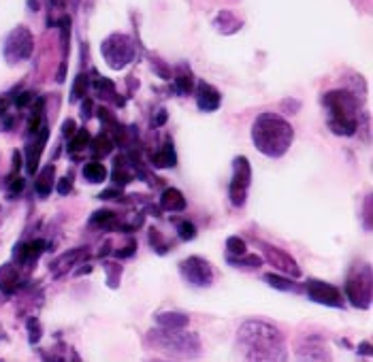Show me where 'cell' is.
I'll return each instance as SVG.
<instances>
[{"label":"cell","mask_w":373,"mask_h":362,"mask_svg":"<svg viewBox=\"0 0 373 362\" xmlns=\"http://www.w3.org/2000/svg\"><path fill=\"white\" fill-rule=\"evenodd\" d=\"M265 281L271 285V288H277V290H284V292H296L299 288H296V283L292 281V279H286V277H279V275H275V273H267L265 275Z\"/></svg>","instance_id":"484cf974"},{"label":"cell","mask_w":373,"mask_h":362,"mask_svg":"<svg viewBox=\"0 0 373 362\" xmlns=\"http://www.w3.org/2000/svg\"><path fill=\"white\" fill-rule=\"evenodd\" d=\"M28 7H33L30 11H39V3H35V0H28Z\"/></svg>","instance_id":"74e56055"},{"label":"cell","mask_w":373,"mask_h":362,"mask_svg":"<svg viewBox=\"0 0 373 362\" xmlns=\"http://www.w3.org/2000/svg\"><path fill=\"white\" fill-rule=\"evenodd\" d=\"M54 175H56V166L54 164H48L39 175H37V181H35V192L45 198L50 196V192L54 190Z\"/></svg>","instance_id":"e0dca14e"},{"label":"cell","mask_w":373,"mask_h":362,"mask_svg":"<svg viewBox=\"0 0 373 362\" xmlns=\"http://www.w3.org/2000/svg\"><path fill=\"white\" fill-rule=\"evenodd\" d=\"M262 249H265V258L269 260V264H273L277 271H282V273H286V275H290V277H294V279L301 275L299 264H296L294 258H290L284 249L273 247V245H262Z\"/></svg>","instance_id":"8fae6325"},{"label":"cell","mask_w":373,"mask_h":362,"mask_svg":"<svg viewBox=\"0 0 373 362\" xmlns=\"http://www.w3.org/2000/svg\"><path fill=\"white\" fill-rule=\"evenodd\" d=\"M252 183V166L245 156L233 160V179L228 186V198L235 207H243L247 200V188Z\"/></svg>","instance_id":"ba28073f"},{"label":"cell","mask_w":373,"mask_h":362,"mask_svg":"<svg viewBox=\"0 0 373 362\" xmlns=\"http://www.w3.org/2000/svg\"><path fill=\"white\" fill-rule=\"evenodd\" d=\"M175 88H177L179 94H190V90H192V73L177 75L175 77Z\"/></svg>","instance_id":"f546056e"},{"label":"cell","mask_w":373,"mask_h":362,"mask_svg":"<svg viewBox=\"0 0 373 362\" xmlns=\"http://www.w3.org/2000/svg\"><path fill=\"white\" fill-rule=\"evenodd\" d=\"M86 256V249H73V251H67L65 256H60L54 264H52V271H56V275H60L62 271H67L69 266H73L79 258Z\"/></svg>","instance_id":"603a6c76"},{"label":"cell","mask_w":373,"mask_h":362,"mask_svg":"<svg viewBox=\"0 0 373 362\" xmlns=\"http://www.w3.org/2000/svg\"><path fill=\"white\" fill-rule=\"evenodd\" d=\"M90 141H92V137H90L88 130H75V137H73L71 143H69V152L77 158L84 149L90 147Z\"/></svg>","instance_id":"d4e9b609"},{"label":"cell","mask_w":373,"mask_h":362,"mask_svg":"<svg viewBox=\"0 0 373 362\" xmlns=\"http://www.w3.org/2000/svg\"><path fill=\"white\" fill-rule=\"evenodd\" d=\"M90 109H92V103H90V101H86V103H84V111H82V115H84V118H90V115H92V113H90Z\"/></svg>","instance_id":"8d00e7d4"},{"label":"cell","mask_w":373,"mask_h":362,"mask_svg":"<svg viewBox=\"0 0 373 362\" xmlns=\"http://www.w3.org/2000/svg\"><path fill=\"white\" fill-rule=\"evenodd\" d=\"M33 98H35V96H33V92H24V94H22V96L16 101V105H18L20 109H24V107H28V105L33 103Z\"/></svg>","instance_id":"e575fe53"},{"label":"cell","mask_w":373,"mask_h":362,"mask_svg":"<svg viewBox=\"0 0 373 362\" xmlns=\"http://www.w3.org/2000/svg\"><path fill=\"white\" fill-rule=\"evenodd\" d=\"M241 26H243V24H241L230 11H220V13L216 16V20H213V28H216L220 35H224V37L239 33Z\"/></svg>","instance_id":"2e32d148"},{"label":"cell","mask_w":373,"mask_h":362,"mask_svg":"<svg viewBox=\"0 0 373 362\" xmlns=\"http://www.w3.org/2000/svg\"><path fill=\"white\" fill-rule=\"evenodd\" d=\"M252 141L254 147L267 158H282L292 141L294 130L279 113H260L252 124Z\"/></svg>","instance_id":"7a4b0ae2"},{"label":"cell","mask_w":373,"mask_h":362,"mask_svg":"<svg viewBox=\"0 0 373 362\" xmlns=\"http://www.w3.org/2000/svg\"><path fill=\"white\" fill-rule=\"evenodd\" d=\"M326 122L330 132L339 137H352L360 124V101L347 90H333L322 96Z\"/></svg>","instance_id":"3957f363"},{"label":"cell","mask_w":373,"mask_h":362,"mask_svg":"<svg viewBox=\"0 0 373 362\" xmlns=\"http://www.w3.org/2000/svg\"><path fill=\"white\" fill-rule=\"evenodd\" d=\"M43 251H45V241L37 239V241H30V243H20L13 251V258L24 266H33Z\"/></svg>","instance_id":"5bb4252c"},{"label":"cell","mask_w":373,"mask_h":362,"mask_svg":"<svg viewBox=\"0 0 373 362\" xmlns=\"http://www.w3.org/2000/svg\"><path fill=\"white\" fill-rule=\"evenodd\" d=\"M75 126H77V124H75V120H67V122H65L62 132H65V135H75Z\"/></svg>","instance_id":"d590c367"},{"label":"cell","mask_w":373,"mask_h":362,"mask_svg":"<svg viewBox=\"0 0 373 362\" xmlns=\"http://www.w3.org/2000/svg\"><path fill=\"white\" fill-rule=\"evenodd\" d=\"M177 234H179L182 241H192L196 237V228L190 222H179L177 224Z\"/></svg>","instance_id":"4dcf8cb0"},{"label":"cell","mask_w":373,"mask_h":362,"mask_svg":"<svg viewBox=\"0 0 373 362\" xmlns=\"http://www.w3.org/2000/svg\"><path fill=\"white\" fill-rule=\"evenodd\" d=\"M152 164H154L156 169H171V166L177 164L175 147H173L171 141H167V143L162 145V149H158V152L152 156Z\"/></svg>","instance_id":"d6986e66"},{"label":"cell","mask_w":373,"mask_h":362,"mask_svg":"<svg viewBox=\"0 0 373 362\" xmlns=\"http://www.w3.org/2000/svg\"><path fill=\"white\" fill-rule=\"evenodd\" d=\"M220 105H222L220 92L211 84L199 81V86H196V107L205 113H211V111H218Z\"/></svg>","instance_id":"7c38bea8"},{"label":"cell","mask_w":373,"mask_h":362,"mask_svg":"<svg viewBox=\"0 0 373 362\" xmlns=\"http://www.w3.org/2000/svg\"><path fill=\"white\" fill-rule=\"evenodd\" d=\"M226 247H228V254L230 256H243L247 249H245V241L239 239V237H228L226 239Z\"/></svg>","instance_id":"f1b7e54d"},{"label":"cell","mask_w":373,"mask_h":362,"mask_svg":"<svg viewBox=\"0 0 373 362\" xmlns=\"http://www.w3.org/2000/svg\"><path fill=\"white\" fill-rule=\"evenodd\" d=\"M33 137H35V141H33V143L28 145V149H26V169H28L30 175L37 173V164H39V160H41V154H43V149H45V143H48V139H50V128L43 124L41 130H39L37 135H33Z\"/></svg>","instance_id":"4fadbf2b"},{"label":"cell","mask_w":373,"mask_h":362,"mask_svg":"<svg viewBox=\"0 0 373 362\" xmlns=\"http://www.w3.org/2000/svg\"><path fill=\"white\" fill-rule=\"evenodd\" d=\"M179 273L188 283L199 285V288H207V285L213 283V268L201 256H190V258L182 260L179 262Z\"/></svg>","instance_id":"9c48e42d"},{"label":"cell","mask_w":373,"mask_h":362,"mask_svg":"<svg viewBox=\"0 0 373 362\" xmlns=\"http://www.w3.org/2000/svg\"><path fill=\"white\" fill-rule=\"evenodd\" d=\"M160 207H162L165 211L177 213V211H184V209H186V198H184V194H182L179 190L169 188V190H165L162 196H160Z\"/></svg>","instance_id":"ac0fdd59"},{"label":"cell","mask_w":373,"mask_h":362,"mask_svg":"<svg viewBox=\"0 0 373 362\" xmlns=\"http://www.w3.org/2000/svg\"><path fill=\"white\" fill-rule=\"evenodd\" d=\"M305 292L309 296V300L318 302V305H326V307H343V294L337 285H330L326 281L320 279H309L305 285Z\"/></svg>","instance_id":"30bf717a"},{"label":"cell","mask_w":373,"mask_h":362,"mask_svg":"<svg viewBox=\"0 0 373 362\" xmlns=\"http://www.w3.org/2000/svg\"><path fill=\"white\" fill-rule=\"evenodd\" d=\"M73 188V179L71 177H62L60 181H58V186H56V190H58V194H69V190Z\"/></svg>","instance_id":"836d02e7"},{"label":"cell","mask_w":373,"mask_h":362,"mask_svg":"<svg viewBox=\"0 0 373 362\" xmlns=\"http://www.w3.org/2000/svg\"><path fill=\"white\" fill-rule=\"evenodd\" d=\"M82 173H84V177H86V181H90V183H103L105 179H107V169H105V164H101V162H88L84 169H82Z\"/></svg>","instance_id":"44dd1931"},{"label":"cell","mask_w":373,"mask_h":362,"mask_svg":"<svg viewBox=\"0 0 373 362\" xmlns=\"http://www.w3.org/2000/svg\"><path fill=\"white\" fill-rule=\"evenodd\" d=\"M345 296L358 309H367L371 305V268L369 264H356L345 281Z\"/></svg>","instance_id":"8992f818"},{"label":"cell","mask_w":373,"mask_h":362,"mask_svg":"<svg viewBox=\"0 0 373 362\" xmlns=\"http://www.w3.org/2000/svg\"><path fill=\"white\" fill-rule=\"evenodd\" d=\"M90 226L94 228H101V230H111L118 226V217L113 211H96L92 217H90Z\"/></svg>","instance_id":"7402d4cb"},{"label":"cell","mask_w":373,"mask_h":362,"mask_svg":"<svg viewBox=\"0 0 373 362\" xmlns=\"http://www.w3.org/2000/svg\"><path fill=\"white\" fill-rule=\"evenodd\" d=\"M299 351H303L301 358H309V360H326V358H330L328 345L320 336H305L303 343L299 345Z\"/></svg>","instance_id":"9a60e30c"},{"label":"cell","mask_w":373,"mask_h":362,"mask_svg":"<svg viewBox=\"0 0 373 362\" xmlns=\"http://www.w3.org/2000/svg\"><path fill=\"white\" fill-rule=\"evenodd\" d=\"M90 149H92V154L96 156V158H105V156H109L111 152H113V141H111V137L109 135H99L94 141H90Z\"/></svg>","instance_id":"cb8c5ba5"},{"label":"cell","mask_w":373,"mask_h":362,"mask_svg":"<svg viewBox=\"0 0 373 362\" xmlns=\"http://www.w3.org/2000/svg\"><path fill=\"white\" fill-rule=\"evenodd\" d=\"M237 349L247 360H286V341L279 328L265 319H247L237 330Z\"/></svg>","instance_id":"6da1fadb"},{"label":"cell","mask_w":373,"mask_h":362,"mask_svg":"<svg viewBox=\"0 0 373 362\" xmlns=\"http://www.w3.org/2000/svg\"><path fill=\"white\" fill-rule=\"evenodd\" d=\"M22 190H24V179H22V177H11V179H9V194L16 196V194H20Z\"/></svg>","instance_id":"d6a6232c"},{"label":"cell","mask_w":373,"mask_h":362,"mask_svg":"<svg viewBox=\"0 0 373 362\" xmlns=\"http://www.w3.org/2000/svg\"><path fill=\"white\" fill-rule=\"evenodd\" d=\"M101 54H103V58L107 60L109 69L122 71V69H126V67L135 60L137 47H135V43H133L130 37L116 33V35H109V37L103 41Z\"/></svg>","instance_id":"5b68a950"},{"label":"cell","mask_w":373,"mask_h":362,"mask_svg":"<svg viewBox=\"0 0 373 362\" xmlns=\"http://www.w3.org/2000/svg\"><path fill=\"white\" fill-rule=\"evenodd\" d=\"M154 343L173 358H194L201 351V341L194 332H184V328H160L152 332Z\"/></svg>","instance_id":"277c9868"},{"label":"cell","mask_w":373,"mask_h":362,"mask_svg":"<svg viewBox=\"0 0 373 362\" xmlns=\"http://www.w3.org/2000/svg\"><path fill=\"white\" fill-rule=\"evenodd\" d=\"M228 262L235 264V266H250V268H258L262 264V258L256 256V254H243V260L241 258H235V256H228Z\"/></svg>","instance_id":"4316f807"},{"label":"cell","mask_w":373,"mask_h":362,"mask_svg":"<svg viewBox=\"0 0 373 362\" xmlns=\"http://www.w3.org/2000/svg\"><path fill=\"white\" fill-rule=\"evenodd\" d=\"M84 94H88V75H77L75 84H73V92H71V103H77L79 98H84Z\"/></svg>","instance_id":"83f0119b"},{"label":"cell","mask_w":373,"mask_h":362,"mask_svg":"<svg viewBox=\"0 0 373 362\" xmlns=\"http://www.w3.org/2000/svg\"><path fill=\"white\" fill-rule=\"evenodd\" d=\"M28 330H30V343L35 345L41 339V324L37 319H30L28 322Z\"/></svg>","instance_id":"1f68e13d"},{"label":"cell","mask_w":373,"mask_h":362,"mask_svg":"<svg viewBox=\"0 0 373 362\" xmlns=\"http://www.w3.org/2000/svg\"><path fill=\"white\" fill-rule=\"evenodd\" d=\"M158 326L162 328H186L190 317L186 313H177V311H167V313H158L156 315Z\"/></svg>","instance_id":"ffe728a7"},{"label":"cell","mask_w":373,"mask_h":362,"mask_svg":"<svg viewBox=\"0 0 373 362\" xmlns=\"http://www.w3.org/2000/svg\"><path fill=\"white\" fill-rule=\"evenodd\" d=\"M35 52V37L33 33L26 28V26H18L9 33L7 41H5V47H3V54L7 58L9 64H20V62H26Z\"/></svg>","instance_id":"52a82bcc"}]
</instances>
